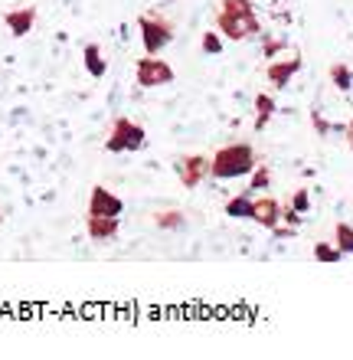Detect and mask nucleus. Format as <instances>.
I'll return each mask as SVG.
<instances>
[{
  "instance_id": "nucleus-1",
  "label": "nucleus",
  "mask_w": 353,
  "mask_h": 360,
  "mask_svg": "<svg viewBox=\"0 0 353 360\" xmlns=\"http://www.w3.org/2000/svg\"><path fill=\"white\" fill-rule=\"evenodd\" d=\"M258 167V154L248 141H232L222 144L220 151L213 154V177L216 180H236L248 177Z\"/></svg>"
},
{
  "instance_id": "nucleus-2",
  "label": "nucleus",
  "mask_w": 353,
  "mask_h": 360,
  "mask_svg": "<svg viewBox=\"0 0 353 360\" xmlns=\"http://www.w3.org/2000/svg\"><path fill=\"white\" fill-rule=\"evenodd\" d=\"M138 30H141L144 53H151V56H161L173 39V20L164 17L161 10H147V13H141V17H138Z\"/></svg>"
},
{
  "instance_id": "nucleus-3",
  "label": "nucleus",
  "mask_w": 353,
  "mask_h": 360,
  "mask_svg": "<svg viewBox=\"0 0 353 360\" xmlns=\"http://www.w3.org/2000/svg\"><path fill=\"white\" fill-rule=\"evenodd\" d=\"M144 144H147V131H144L138 122L124 118V115H118L115 122H112V131H108V138H105V151L134 154V151H144Z\"/></svg>"
},
{
  "instance_id": "nucleus-4",
  "label": "nucleus",
  "mask_w": 353,
  "mask_h": 360,
  "mask_svg": "<svg viewBox=\"0 0 353 360\" xmlns=\"http://www.w3.org/2000/svg\"><path fill=\"white\" fill-rule=\"evenodd\" d=\"M216 30L222 33V39H232V43H246V39L262 37V23H258L255 13H226V10H216Z\"/></svg>"
},
{
  "instance_id": "nucleus-5",
  "label": "nucleus",
  "mask_w": 353,
  "mask_h": 360,
  "mask_svg": "<svg viewBox=\"0 0 353 360\" xmlns=\"http://www.w3.org/2000/svg\"><path fill=\"white\" fill-rule=\"evenodd\" d=\"M134 79H138L141 89H161V86H171L173 79H177V72H173V66L167 59L144 53V56L138 59V66H134Z\"/></svg>"
},
{
  "instance_id": "nucleus-6",
  "label": "nucleus",
  "mask_w": 353,
  "mask_h": 360,
  "mask_svg": "<svg viewBox=\"0 0 353 360\" xmlns=\"http://www.w3.org/2000/svg\"><path fill=\"white\" fill-rule=\"evenodd\" d=\"M173 171H177L183 187L197 190L203 180L213 177V158H206V154H180L177 164H173Z\"/></svg>"
},
{
  "instance_id": "nucleus-7",
  "label": "nucleus",
  "mask_w": 353,
  "mask_h": 360,
  "mask_svg": "<svg viewBox=\"0 0 353 360\" xmlns=\"http://www.w3.org/2000/svg\"><path fill=\"white\" fill-rule=\"evenodd\" d=\"M88 213H95V217H121L124 200L118 193H112L108 187H92V193H88Z\"/></svg>"
},
{
  "instance_id": "nucleus-8",
  "label": "nucleus",
  "mask_w": 353,
  "mask_h": 360,
  "mask_svg": "<svg viewBox=\"0 0 353 360\" xmlns=\"http://www.w3.org/2000/svg\"><path fill=\"white\" fill-rule=\"evenodd\" d=\"M298 69H301V56L295 53L291 59H272L268 69H265V76L275 89H288V82L298 76Z\"/></svg>"
},
{
  "instance_id": "nucleus-9",
  "label": "nucleus",
  "mask_w": 353,
  "mask_h": 360,
  "mask_svg": "<svg viewBox=\"0 0 353 360\" xmlns=\"http://www.w3.org/2000/svg\"><path fill=\"white\" fill-rule=\"evenodd\" d=\"M252 219L265 229L278 226V223H281V203H278L272 193H262V197H255V203H252Z\"/></svg>"
},
{
  "instance_id": "nucleus-10",
  "label": "nucleus",
  "mask_w": 353,
  "mask_h": 360,
  "mask_svg": "<svg viewBox=\"0 0 353 360\" xmlns=\"http://www.w3.org/2000/svg\"><path fill=\"white\" fill-rule=\"evenodd\" d=\"M118 229H121L118 217H95V213H88L86 219V233L92 243H112L118 236Z\"/></svg>"
},
{
  "instance_id": "nucleus-11",
  "label": "nucleus",
  "mask_w": 353,
  "mask_h": 360,
  "mask_svg": "<svg viewBox=\"0 0 353 360\" xmlns=\"http://www.w3.org/2000/svg\"><path fill=\"white\" fill-rule=\"evenodd\" d=\"M4 23H7L10 37H27L33 23H36V7H13L4 13Z\"/></svg>"
},
{
  "instance_id": "nucleus-12",
  "label": "nucleus",
  "mask_w": 353,
  "mask_h": 360,
  "mask_svg": "<svg viewBox=\"0 0 353 360\" xmlns=\"http://www.w3.org/2000/svg\"><path fill=\"white\" fill-rule=\"evenodd\" d=\"M151 223L157 229L177 233V229H187V213L183 210H157V213H151Z\"/></svg>"
},
{
  "instance_id": "nucleus-13",
  "label": "nucleus",
  "mask_w": 353,
  "mask_h": 360,
  "mask_svg": "<svg viewBox=\"0 0 353 360\" xmlns=\"http://www.w3.org/2000/svg\"><path fill=\"white\" fill-rule=\"evenodd\" d=\"M82 59H86V72L92 79H102L108 72V63H105V53L98 49V43H86L82 49Z\"/></svg>"
},
{
  "instance_id": "nucleus-14",
  "label": "nucleus",
  "mask_w": 353,
  "mask_h": 360,
  "mask_svg": "<svg viewBox=\"0 0 353 360\" xmlns=\"http://www.w3.org/2000/svg\"><path fill=\"white\" fill-rule=\"evenodd\" d=\"M252 203H255V197L252 193H236L232 200H226V207H222V213L229 219H252Z\"/></svg>"
},
{
  "instance_id": "nucleus-15",
  "label": "nucleus",
  "mask_w": 353,
  "mask_h": 360,
  "mask_svg": "<svg viewBox=\"0 0 353 360\" xmlns=\"http://www.w3.org/2000/svg\"><path fill=\"white\" fill-rule=\"evenodd\" d=\"M272 118H275V98L268 92H258L255 95V131H265Z\"/></svg>"
},
{
  "instance_id": "nucleus-16",
  "label": "nucleus",
  "mask_w": 353,
  "mask_h": 360,
  "mask_svg": "<svg viewBox=\"0 0 353 360\" xmlns=\"http://www.w3.org/2000/svg\"><path fill=\"white\" fill-rule=\"evenodd\" d=\"M331 82H334L337 92H350L353 89V69L347 63H334L331 66Z\"/></svg>"
},
{
  "instance_id": "nucleus-17",
  "label": "nucleus",
  "mask_w": 353,
  "mask_h": 360,
  "mask_svg": "<svg viewBox=\"0 0 353 360\" xmlns=\"http://www.w3.org/2000/svg\"><path fill=\"white\" fill-rule=\"evenodd\" d=\"M311 252H314V259H317V262H324V266H337V262L344 259V252H340L334 243H314V249H311Z\"/></svg>"
},
{
  "instance_id": "nucleus-18",
  "label": "nucleus",
  "mask_w": 353,
  "mask_h": 360,
  "mask_svg": "<svg viewBox=\"0 0 353 360\" xmlns=\"http://www.w3.org/2000/svg\"><path fill=\"white\" fill-rule=\"evenodd\" d=\"M334 246L344 252V256H353V226L350 223H337L334 226Z\"/></svg>"
},
{
  "instance_id": "nucleus-19",
  "label": "nucleus",
  "mask_w": 353,
  "mask_h": 360,
  "mask_svg": "<svg viewBox=\"0 0 353 360\" xmlns=\"http://www.w3.org/2000/svg\"><path fill=\"white\" fill-rule=\"evenodd\" d=\"M272 187V171L268 167H255L248 174V193H265Z\"/></svg>"
},
{
  "instance_id": "nucleus-20",
  "label": "nucleus",
  "mask_w": 353,
  "mask_h": 360,
  "mask_svg": "<svg viewBox=\"0 0 353 360\" xmlns=\"http://www.w3.org/2000/svg\"><path fill=\"white\" fill-rule=\"evenodd\" d=\"M220 10H226V13H255V4L252 0H220Z\"/></svg>"
},
{
  "instance_id": "nucleus-21",
  "label": "nucleus",
  "mask_w": 353,
  "mask_h": 360,
  "mask_svg": "<svg viewBox=\"0 0 353 360\" xmlns=\"http://www.w3.org/2000/svg\"><path fill=\"white\" fill-rule=\"evenodd\" d=\"M203 53H206V56H220L222 53V33H203Z\"/></svg>"
},
{
  "instance_id": "nucleus-22",
  "label": "nucleus",
  "mask_w": 353,
  "mask_h": 360,
  "mask_svg": "<svg viewBox=\"0 0 353 360\" xmlns=\"http://www.w3.org/2000/svg\"><path fill=\"white\" fill-rule=\"evenodd\" d=\"M291 207H295L298 213H305V217H307V210H311V193H307L305 187H298L295 197H291Z\"/></svg>"
},
{
  "instance_id": "nucleus-23",
  "label": "nucleus",
  "mask_w": 353,
  "mask_h": 360,
  "mask_svg": "<svg viewBox=\"0 0 353 360\" xmlns=\"http://www.w3.org/2000/svg\"><path fill=\"white\" fill-rule=\"evenodd\" d=\"M281 223H288V226H301V223H305V213H298L291 203H285V207H281Z\"/></svg>"
},
{
  "instance_id": "nucleus-24",
  "label": "nucleus",
  "mask_w": 353,
  "mask_h": 360,
  "mask_svg": "<svg viewBox=\"0 0 353 360\" xmlns=\"http://www.w3.org/2000/svg\"><path fill=\"white\" fill-rule=\"evenodd\" d=\"M285 49V39H265V46H262V53H265V59H275L278 53Z\"/></svg>"
},
{
  "instance_id": "nucleus-25",
  "label": "nucleus",
  "mask_w": 353,
  "mask_h": 360,
  "mask_svg": "<svg viewBox=\"0 0 353 360\" xmlns=\"http://www.w3.org/2000/svg\"><path fill=\"white\" fill-rule=\"evenodd\" d=\"M311 122H314V131L321 134V138H324V134H331L337 128V124H331V122H324V118H321V115H311Z\"/></svg>"
},
{
  "instance_id": "nucleus-26",
  "label": "nucleus",
  "mask_w": 353,
  "mask_h": 360,
  "mask_svg": "<svg viewBox=\"0 0 353 360\" xmlns=\"http://www.w3.org/2000/svg\"><path fill=\"white\" fill-rule=\"evenodd\" d=\"M272 233H275L278 239H295L298 226H288V223H278V226H272Z\"/></svg>"
},
{
  "instance_id": "nucleus-27",
  "label": "nucleus",
  "mask_w": 353,
  "mask_h": 360,
  "mask_svg": "<svg viewBox=\"0 0 353 360\" xmlns=\"http://www.w3.org/2000/svg\"><path fill=\"white\" fill-rule=\"evenodd\" d=\"M347 141H350V151H353V118H350V124H347Z\"/></svg>"
}]
</instances>
